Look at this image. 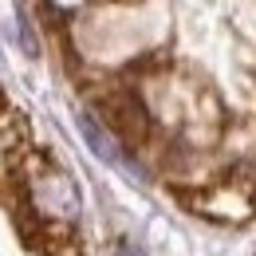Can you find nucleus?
<instances>
[{
	"instance_id": "obj_1",
	"label": "nucleus",
	"mask_w": 256,
	"mask_h": 256,
	"mask_svg": "<svg viewBox=\"0 0 256 256\" xmlns=\"http://www.w3.org/2000/svg\"><path fill=\"white\" fill-rule=\"evenodd\" d=\"M193 205H197V213H209L221 221H244L256 205V186L248 182V174H232L228 182L205 190Z\"/></svg>"
},
{
	"instance_id": "obj_2",
	"label": "nucleus",
	"mask_w": 256,
	"mask_h": 256,
	"mask_svg": "<svg viewBox=\"0 0 256 256\" xmlns=\"http://www.w3.org/2000/svg\"><path fill=\"white\" fill-rule=\"evenodd\" d=\"M28 190H32L36 209H44L48 217H75V209H79L75 186L67 182L60 170H52V166H32Z\"/></svg>"
},
{
	"instance_id": "obj_3",
	"label": "nucleus",
	"mask_w": 256,
	"mask_h": 256,
	"mask_svg": "<svg viewBox=\"0 0 256 256\" xmlns=\"http://www.w3.org/2000/svg\"><path fill=\"white\" fill-rule=\"evenodd\" d=\"M79 130H83V138L91 142V150H95L98 158H118V154H114V146H110V138H106V134H102V130H98L91 118H87V114L79 118Z\"/></svg>"
},
{
	"instance_id": "obj_4",
	"label": "nucleus",
	"mask_w": 256,
	"mask_h": 256,
	"mask_svg": "<svg viewBox=\"0 0 256 256\" xmlns=\"http://www.w3.org/2000/svg\"><path fill=\"white\" fill-rule=\"evenodd\" d=\"M118 256H142V252H138L134 244H122V248H118Z\"/></svg>"
}]
</instances>
